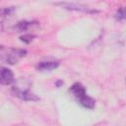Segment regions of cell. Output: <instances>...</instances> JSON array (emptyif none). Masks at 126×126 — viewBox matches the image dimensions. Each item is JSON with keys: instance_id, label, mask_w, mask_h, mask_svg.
Masks as SVG:
<instances>
[{"instance_id": "1", "label": "cell", "mask_w": 126, "mask_h": 126, "mask_svg": "<svg viewBox=\"0 0 126 126\" xmlns=\"http://www.w3.org/2000/svg\"><path fill=\"white\" fill-rule=\"evenodd\" d=\"M30 84L27 85V84H24L22 85L21 84V81H19L18 83H16L13 88H12V93L15 96L21 98L22 100H25V101H36V100H39L40 98L34 94L33 93H32L30 91Z\"/></svg>"}, {"instance_id": "2", "label": "cell", "mask_w": 126, "mask_h": 126, "mask_svg": "<svg viewBox=\"0 0 126 126\" xmlns=\"http://www.w3.org/2000/svg\"><path fill=\"white\" fill-rule=\"evenodd\" d=\"M27 54V50L26 49H22V48H9L7 49L6 54H2V56L4 57V60L6 63L10 64V65H14L17 64L22 58H24Z\"/></svg>"}, {"instance_id": "3", "label": "cell", "mask_w": 126, "mask_h": 126, "mask_svg": "<svg viewBox=\"0 0 126 126\" xmlns=\"http://www.w3.org/2000/svg\"><path fill=\"white\" fill-rule=\"evenodd\" d=\"M55 5H59L64 9L67 10H72V11H80V12H85V13H97L98 11L95 9H93L91 7H88L83 4L79 3H70V2H57Z\"/></svg>"}, {"instance_id": "4", "label": "cell", "mask_w": 126, "mask_h": 126, "mask_svg": "<svg viewBox=\"0 0 126 126\" xmlns=\"http://www.w3.org/2000/svg\"><path fill=\"white\" fill-rule=\"evenodd\" d=\"M0 82L2 85H10L14 82V74L13 72L8 69L3 67L1 69V75H0Z\"/></svg>"}, {"instance_id": "5", "label": "cell", "mask_w": 126, "mask_h": 126, "mask_svg": "<svg viewBox=\"0 0 126 126\" xmlns=\"http://www.w3.org/2000/svg\"><path fill=\"white\" fill-rule=\"evenodd\" d=\"M59 66L58 61H41L36 65V69L41 72H46V71H51Z\"/></svg>"}, {"instance_id": "6", "label": "cell", "mask_w": 126, "mask_h": 126, "mask_svg": "<svg viewBox=\"0 0 126 126\" xmlns=\"http://www.w3.org/2000/svg\"><path fill=\"white\" fill-rule=\"evenodd\" d=\"M69 91H70L78 99L87 94L85 87H84L82 84H80V83H75V84H73V85L71 86V88L69 89Z\"/></svg>"}, {"instance_id": "7", "label": "cell", "mask_w": 126, "mask_h": 126, "mask_svg": "<svg viewBox=\"0 0 126 126\" xmlns=\"http://www.w3.org/2000/svg\"><path fill=\"white\" fill-rule=\"evenodd\" d=\"M78 100H79V102H80V104H81L82 106H84V107H86V108H88V109H93V108H94V106H95V100H94L93 97L89 96L88 94L82 96V97L79 98Z\"/></svg>"}, {"instance_id": "8", "label": "cell", "mask_w": 126, "mask_h": 126, "mask_svg": "<svg viewBox=\"0 0 126 126\" xmlns=\"http://www.w3.org/2000/svg\"><path fill=\"white\" fill-rule=\"evenodd\" d=\"M33 22H29V21H21L19 23L16 24V26L14 27L15 31L17 32H27L30 28H32L33 26Z\"/></svg>"}, {"instance_id": "9", "label": "cell", "mask_w": 126, "mask_h": 126, "mask_svg": "<svg viewBox=\"0 0 126 126\" xmlns=\"http://www.w3.org/2000/svg\"><path fill=\"white\" fill-rule=\"evenodd\" d=\"M115 18L119 21H126V6L119 8L115 13Z\"/></svg>"}, {"instance_id": "10", "label": "cell", "mask_w": 126, "mask_h": 126, "mask_svg": "<svg viewBox=\"0 0 126 126\" xmlns=\"http://www.w3.org/2000/svg\"><path fill=\"white\" fill-rule=\"evenodd\" d=\"M14 11H15V7H7V8H3V9L1 10V17H2V19H4V18L7 17V16L12 15V14L14 13Z\"/></svg>"}, {"instance_id": "11", "label": "cell", "mask_w": 126, "mask_h": 126, "mask_svg": "<svg viewBox=\"0 0 126 126\" xmlns=\"http://www.w3.org/2000/svg\"><path fill=\"white\" fill-rule=\"evenodd\" d=\"M34 37H35L34 34H32V33H26V34H24V35L21 36V40H22L23 42H25V43H30V42H32V41L33 40Z\"/></svg>"}, {"instance_id": "12", "label": "cell", "mask_w": 126, "mask_h": 126, "mask_svg": "<svg viewBox=\"0 0 126 126\" xmlns=\"http://www.w3.org/2000/svg\"><path fill=\"white\" fill-rule=\"evenodd\" d=\"M63 84H64V82H63V81H61V80H59V81H57V82H56V87H57V88H60V87H61V85H63Z\"/></svg>"}]
</instances>
